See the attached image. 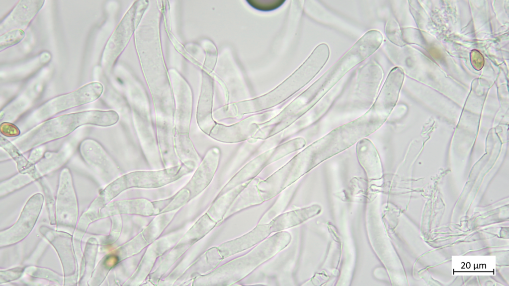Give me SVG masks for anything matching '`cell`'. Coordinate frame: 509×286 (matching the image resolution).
Returning <instances> with one entry per match:
<instances>
[{"label":"cell","mask_w":509,"mask_h":286,"mask_svg":"<svg viewBox=\"0 0 509 286\" xmlns=\"http://www.w3.org/2000/svg\"><path fill=\"white\" fill-rule=\"evenodd\" d=\"M119 119L114 110H87L58 116L46 120L13 141L22 152L64 138L85 125L109 127Z\"/></svg>","instance_id":"cell-1"},{"label":"cell","mask_w":509,"mask_h":286,"mask_svg":"<svg viewBox=\"0 0 509 286\" xmlns=\"http://www.w3.org/2000/svg\"><path fill=\"white\" fill-rule=\"evenodd\" d=\"M387 118L371 107L351 122L338 127L304 149L313 168L377 130Z\"/></svg>","instance_id":"cell-2"},{"label":"cell","mask_w":509,"mask_h":286,"mask_svg":"<svg viewBox=\"0 0 509 286\" xmlns=\"http://www.w3.org/2000/svg\"><path fill=\"white\" fill-rule=\"evenodd\" d=\"M382 33L371 30L353 46L300 96L309 110L347 72L372 55L381 45Z\"/></svg>","instance_id":"cell-3"},{"label":"cell","mask_w":509,"mask_h":286,"mask_svg":"<svg viewBox=\"0 0 509 286\" xmlns=\"http://www.w3.org/2000/svg\"><path fill=\"white\" fill-rule=\"evenodd\" d=\"M291 239V235L288 232H277L245 255L222 265L211 275V283L214 285L229 286L240 281L286 247Z\"/></svg>","instance_id":"cell-4"},{"label":"cell","mask_w":509,"mask_h":286,"mask_svg":"<svg viewBox=\"0 0 509 286\" xmlns=\"http://www.w3.org/2000/svg\"><path fill=\"white\" fill-rule=\"evenodd\" d=\"M104 90L99 82H91L70 93L52 98L37 108L30 117L29 125H34L68 109L92 102Z\"/></svg>","instance_id":"cell-5"},{"label":"cell","mask_w":509,"mask_h":286,"mask_svg":"<svg viewBox=\"0 0 509 286\" xmlns=\"http://www.w3.org/2000/svg\"><path fill=\"white\" fill-rule=\"evenodd\" d=\"M305 144L304 139L298 137L260 154L244 165L224 186L216 198L241 185L251 181L267 166L302 148Z\"/></svg>","instance_id":"cell-6"},{"label":"cell","mask_w":509,"mask_h":286,"mask_svg":"<svg viewBox=\"0 0 509 286\" xmlns=\"http://www.w3.org/2000/svg\"><path fill=\"white\" fill-rule=\"evenodd\" d=\"M148 5L147 1H136L117 26L103 51L102 64L105 68H109L122 51Z\"/></svg>","instance_id":"cell-7"},{"label":"cell","mask_w":509,"mask_h":286,"mask_svg":"<svg viewBox=\"0 0 509 286\" xmlns=\"http://www.w3.org/2000/svg\"><path fill=\"white\" fill-rule=\"evenodd\" d=\"M262 115L253 116L231 125L217 123L209 136L224 143H238L251 139L259 128V125L267 121Z\"/></svg>","instance_id":"cell-8"},{"label":"cell","mask_w":509,"mask_h":286,"mask_svg":"<svg viewBox=\"0 0 509 286\" xmlns=\"http://www.w3.org/2000/svg\"><path fill=\"white\" fill-rule=\"evenodd\" d=\"M191 171L181 164L156 171H137L122 176L125 189L132 186L154 187L169 183Z\"/></svg>","instance_id":"cell-9"},{"label":"cell","mask_w":509,"mask_h":286,"mask_svg":"<svg viewBox=\"0 0 509 286\" xmlns=\"http://www.w3.org/2000/svg\"><path fill=\"white\" fill-rule=\"evenodd\" d=\"M43 200V196L40 193L34 194L29 199L18 221L4 231V245L15 243L28 234L35 223Z\"/></svg>","instance_id":"cell-10"},{"label":"cell","mask_w":509,"mask_h":286,"mask_svg":"<svg viewBox=\"0 0 509 286\" xmlns=\"http://www.w3.org/2000/svg\"><path fill=\"white\" fill-rule=\"evenodd\" d=\"M43 0H22L19 1L10 12L0 24V34L13 29L24 30L42 9Z\"/></svg>","instance_id":"cell-11"},{"label":"cell","mask_w":509,"mask_h":286,"mask_svg":"<svg viewBox=\"0 0 509 286\" xmlns=\"http://www.w3.org/2000/svg\"><path fill=\"white\" fill-rule=\"evenodd\" d=\"M220 158L221 150L217 146L207 151L188 185L194 195L200 193L210 184L218 168Z\"/></svg>","instance_id":"cell-12"},{"label":"cell","mask_w":509,"mask_h":286,"mask_svg":"<svg viewBox=\"0 0 509 286\" xmlns=\"http://www.w3.org/2000/svg\"><path fill=\"white\" fill-rule=\"evenodd\" d=\"M271 234L268 224H258L253 230L217 247L223 259L249 249L262 242Z\"/></svg>","instance_id":"cell-13"},{"label":"cell","mask_w":509,"mask_h":286,"mask_svg":"<svg viewBox=\"0 0 509 286\" xmlns=\"http://www.w3.org/2000/svg\"><path fill=\"white\" fill-rule=\"evenodd\" d=\"M80 153L85 161L96 171L103 172L115 168V164L103 147L96 141L87 139L80 146Z\"/></svg>","instance_id":"cell-14"},{"label":"cell","mask_w":509,"mask_h":286,"mask_svg":"<svg viewBox=\"0 0 509 286\" xmlns=\"http://www.w3.org/2000/svg\"><path fill=\"white\" fill-rule=\"evenodd\" d=\"M176 107L174 131L189 134L192 113V95L188 87H175Z\"/></svg>","instance_id":"cell-15"},{"label":"cell","mask_w":509,"mask_h":286,"mask_svg":"<svg viewBox=\"0 0 509 286\" xmlns=\"http://www.w3.org/2000/svg\"><path fill=\"white\" fill-rule=\"evenodd\" d=\"M318 207L313 206L282 214L268 223L271 233L296 226L318 213Z\"/></svg>","instance_id":"cell-16"},{"label":"cell","mask_w":509,"mask_h":286,"mask_svg":"<svg viewBox=\"0 0 509 286\" xmlns=\"http://www.w3.org/2000/svg\"><path fill=\"white\" fill-rule=\"evenodd\" d=\"M175 152L181 164L191 171L199 165L201 158L192 143L189 134H181L173 130Z\"/></svg>","instance_id":"cell-17"},{"label":"cell","mask_w":509,"mask_h":286,"mask_svg":"<svg viewBox=\"0 0 509 286\" xmlns=\"http://www.w3.org/2000/svg\"><path fill=\"white\" fill-rule=\"evenodd\" d=\"M212 96L211 88L204 85L201 90L196 113L198 126L208 136L217 123L212 114Z\"/></svg>","instance_id":"cell-18"},{"label":"cell","mask_w":509,"mask_h":286,"mask_svg":"<svg viewBox=\"0 0 509 286\" xmlns=\"http://www.w3.org/2000/svg\"><path fill=\"white\" fill-rule=\"evenodd\" d=\"M356 152L359 163L368 174H372L373 171H376L380 173L382 169L380 158L369 140L363 139L359 141L357 144Z\"/></svg>","instance_id":"cell-19"},{"label":"cell","mask_w":509,"mask_h":286,"mask_svg":"<svg viewBox=\"0 0 509 286\" xmlns=\"http://www.w3.org/2000/svg\"><path fill=\"white\" fill-rule=\"evenodd\" d=\"M71 154L69 148L65 147L58 152L48 151L43 158L35 164L37 173L45 174L62 165L68 159Z\"/></svg>","instance_id":"cell-20"},{"label":"cell","mask_w":509,"mask_h":286,"mask_svg":"<svg viewBox=\"0 0 509 286\" xmlns=\"http://www.w3.org/2000/svg\"><path fill=\"white\" fill-rule=\"evenodd\" d=\"M0 146L13 159L16 164L18 170L21 173H29L35 179L37 177L35 166L31 165L28 159L22 154V152L13 143L0 136Z\"/></svg>","instance_id":"cell-21"},{"label":"cell","mask_w":509,"mask_h":286,"mask_svg":"<svg viewBox=\"0 0 509 286\" xmlns=\"http://www.w3.org/2000/svg\"><path fill=\"white\" fill-rule=\"evenodd\" d=\"M34 177L29 173H21L7 180L0 186V193L5 194L24 186L32 181Z\"/></svg>","instance_id":"cell-22"},{"label":"cell","mask_w":509,"mask_h":286,"mask_svg":"<svg viewBox=\"0 0 509 286\" xmlns=\"http://www.w3.org/2000/svg\"><path fill=\"white\" fill-rule=\"evenodd\" d=\"M24 31L13 29L8 31L0 36V51L20 43L25 37Z\"/></svg>","instance_id":"cell-23"},{"label":"cell","mask_w":509,"mask_h":286,"mask_svg":"<svg viewBox=\"0 0 509 286\" xmlns=\"http://www.w3.org/2000/svg\"><path fill=\"white\" fill-rule=\"evenodd\" d=\"M385 33L387 38L394 44L400 43L399 41V33L395 21L389 20L385 27Z\"/></svg>","instance_id":"cell-24"},{"label":"cell","mask_w":509,"mask_h":286,"mask_svg":"<svg viewBox=\"0 0 509 286\" xmlns=\"http://www.w3.org/2000/svg\"><path fill=\"white\" fill-rule=\"evenodd\" d=\"M0 132L1 135L7 137H15L20 135V130L17 126L8 122L0 124Z\"/></svg>","instance_id":"cell-25"},{"label":"cell","mask_w":509,"mask_h":286,"mask_svg":"<svg viewBox=\"0 0 509 286\" xmlns=\"http://www.w3.org/2000/svg\"><path fill=\"white\" fill-rule=\"evenodd\" d=\"M45 148L44 146L40 145L33 148L28 157V160L30 164L35 166L44 156Z\"/></svg>","instance_id":"cell-26"},{"label":"cell","mask_w":509,"mask_h":286,"mask_svg":"<svg viewBox=\"0 0 509 286\" xmlns=\"http://www.w3.org/2000/svg\"><path fill=\"white\" fill-rule=\"evenodd\" d=\"M471 63L476 70H480L484 65V61L482 55L478 51L473 50L470 55Z\"/></svg>","instance_id":"cell-27"}]
</instances>
